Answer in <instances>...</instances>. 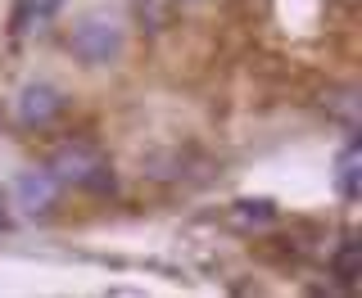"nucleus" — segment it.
<instances>
[{"label":"nucleus","instance_id":"f03ea898","mask_svg":"<svg viewBox=\"0 0 362 298\" xmlns=\"http://www.w3.org/2000/svg\"><path fill=\"white\" fill-rule=\"evenodd\" d=\"M68 45H73V54L82 64H113L122 54V32L105 18H82L73 28V37H68Z\"/></svg>","mask_w":362,"mask_h":298},{"label":"nucleus","instance_id":"7ed1b4c3","mask_svg":"<svg viewBox=\"0 0 362 298\" xmlns=\"http://www.w3.org/2000/svg\"><path fill=\"white\" fill-rule=\"evenodd\" d=\"M59 109H64V95L54 86H28L18 95V122L23 127H45Z\"/></svg>","mask_w":362,"mask_h":298},{"label":"nucleus","instance_id":"20e7f679","mask_svg":"<svg viewBox=\"0 0 362 298\" xmlns=\"http://www.w3.org/2000/svg\"><path fill=\"white\" fill-rule=\"evenodd\" d=\"M50 194H54V177H50V172H23V177H18V199L28 203L32 213L50 208Z\"/></svg>","mask_w":362,"mask_h":298},{"label":"nucleus","instance_id":"39448f33","mask_svg":"<svg viewBox=\"0 0 362 298\" xmlns=\"http://www.w3.org/2000/svg\"><path fill=\"white\" fill-rule=\"evenodd\" d=\"M358 267H362L358 239H344V244H339V254H335V276L344 280V285H354V280H358Z\"/></svg>","mask_w":362,"mask_h":298},{"label":"nucleus","instance_id":"0eeeda50","mask_svg":"<svg viewBox=\"0 0 362 298\" xmlns=\"http://www.w3.org/2000/svg\"><path fill=\"white\" fill-rule=\"evenodd\" d=\"M240 217H245V222H267V217H272V208H267V203H245V208H240Z\"/></svg>","mask_w":362,"mask_h":298},{"label":"nucleus","instance_id":"f257e3e1","mask_svg":"<svg viewBox=\"0 0 362 298\" xmlns=\"http://www.w3.org/2000/svg\"><path fill=\"white\" fill-rule=\"evenodd\" d=\"M50 177L54 181H68V186H82V190H95V194H109L113 190V172L105 163V154H100L90 141L64 145L59 154L50 158Z\"/></svg>","mask_w":362,"mask_h":298},{"label":"nucleus","instance_id":"423d86ee","mask_svg":"<svg viewBox=\"0 0 362 298\" xmlns=\"http://www.w3.org/2000/svg\"><path fill=\"white\" fill-rule=\"evenodd\" d=\"M136 14H141V18L150 14V18H154L150 28H163V23L173 18V14H168V5H163V0H136Z\"/></svg>","mask_w":362,"mask_h":298}]
</instances>
